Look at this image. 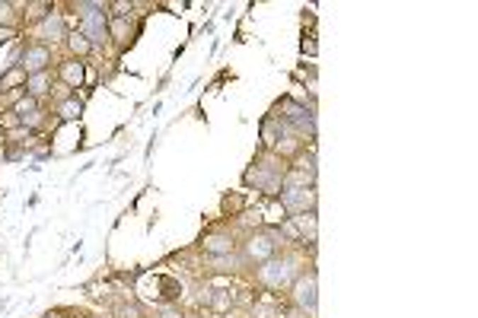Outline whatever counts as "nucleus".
I'll use <instances>...</instances> for the list:
<instances>
[{
	"instance_id": "1",
	"label": "nucleus",
	"mask_w": 478,
	"mask_h": 318,
	"mask_svg": "<svg viewBox=\"0 0 478 318\" xmlns=\"http://www.w3.org/2000/svg\"><path fill=\"white\" fill-rule=\"evenodd\" d=\"M284 172L287 169L280 165L278 156H271V153H261V156H255L252 165L242 172V182H246L249 188L268 194V197H278L280 194V184H284Z\"/></svg>"
},
{
	"instance_id": "2",
	"label": "nucleus",
	"mask_w": 478,
	"mask_h": 318,
	"mask_svg": "<svg viewBox=\"0 0 478 318\" xmlns=\"http://www.w3.org/2000/svg\"><path fill=\"white\" fill-rule=\"evenodd\" d=\"M280 235L278 229L265 226V229H255V232H249V239L242 242V258H246V264H265L268 258H274L280 248Z\"/></svg>"
},
{
	"instance_id": "3",
	"label": "nucleus",
	"mask_w": 478,
	"mask_h": 318,
	"mask_svg": "<svg viewBox=\"0 0 478 318\" xmlns=\"http://www.w3.org/2000/svg\"><path fill=\"white\" fill-rule=\"evenodd\" d=\"M300 273V261L290 258V254H274L265 264H258V280L268 286V290H280V286H290Z\"/></svg>"
},
{
	"instance_id": "4",
	"label": "nucleus",
	"mask_w": 478,
	"mask_h": 318,
	"mask_svg": "<svg viewBox=\"0 0 478 318\" xmlns=\"http://www.w3.org/2000/svg\"><path fill=\"white\" fill-rule=\"evenodd\" d=\"M261 140H265V146L268 150H274V153L300 150V134L293 131L287 121H280L278 114H271V118L261 121Z\"/></svg>"
},
{
	"instance_id": "5",
	"label": "nucleus",
	"mask_w": 478,
	"mask_h": 318,
	"mask_svg": "<svg viewBox=\"0 0 478 318\" xmlns=\"http://www.w3.org/2000/svg\"><path fill=\"white\" fill-rule=\"evenodd\" d=\"M280 121H287V124L293 127V131L300 134V137H316V112L312 108H306L303 102H293V99H280Z\"/></svg>"
},
{
	"instance_id": "6",
	"label": "nucleus",
	"mask_w": 478,
	"mask_h": 318,
	"mask_svg": "<svg viewBox=\"0 0 478 318\" xmlns=\"http://www.w3.org/2000/svg\"><path fill=\"white\" fill-rule=\"evenodd\" d=\"M290 299H293V305H297V309L316 315V305H319V273L316 271H300L297 280L290 283Z\"/></svg>"
},
{
	"instance_id": "7",
	"label": "nucleus",
	"mask_w": 478,
	"mask_h": 318,
	"mask_svg": "<svg viewBox=\"0 0 478 318\" xmlns=\"http://www.w3.org/2000/svg\"><path fill=\"white\" fill-rule=\"evenodd\" d=\"M13 64H16L25 76L45 73V70H48V64H51V48H48V45H42V42L25 45V48H19V54H16V61H13Z\"/></svg>"
},
{
	"instance_id": "8",
	"label": "nucleus",
	"mask_w": 478,
	"mask_h": 318,
	"mask_svg": "<svg viewBox=\"0 0 478 318\" xmlns=\"http://www.w3.org/2000/svg\"><path fill=\"white\" fill-rule=\"evenodd\" d=\"M278 201H280V210L290 216L309 213V210H316V188H280Z\"/></svg>"
},
{
	"instance_id": "9",
	"label": "nucleus",
	"mask_w": 478,
	"mask_h": 318,
	"mask_svg": "<svg viewBox=\"0 0 478 318\" xmlns=\"http://www.w3.org/2000/svg\"><path fill=\"white\" fill-rule=\"evenodd\" d=\"M80 35H86V42L93 48L108 42V6L106 10H96V13H86L80 16Z\"/></svg>"
},
{
	"instance_id": "10",
	"label": "nucleus",
	"mask_w": 478,
	"mask_h": 318,
	"mask_svg": "<svg viewBox=\"0 0 478 318\" xmlns=\"http://www.w3.org/2000/svg\"><path fill=\"white\" fill-rule=\"evenodd\" d=\"M201 252L207 258H220V254H233L236 252V239L229 232H207L201 239Z\"/></svg>"
},
{
	"instance_id": "11",
	"label": "nucleus",
	"mask_w": 478,
	"mask_h": 318,
	"mask_svg": "<svg viewBox=\"0 0 478 318\" xmlns=\"http://www.w3.org/2000/svg\"><path fill=\"white\" fill-rule=\"evenodd\" d=\"M13 114H16V121L19 124H25V127H38V121H42V102L38 99H32V95H23V99L13 105Z\"/></svg>"
},
{
	"instance_id": "12",
	"label": "nucleus",
	"mask_w": 478,
	"mask_h": 318,
	"mask_svg": "<svg viewBox=\"0 0 478 318\" xmlns=\"http://www.w3.org/2000/svg\"><path fill=\"white\" fill-rule=\"evenodd\" d=\"M290 220H293V226H297V232H300V245L316 248V239H319L316 210H309V213H297V216H290Z\"/></svg>"
},
{
	"instance_id": "13",
	"label": "nucleus",
	"mask_w": 478,
	"mask_h": 318,
	"mask_svg": "<svg viewBox=\"0 0 478 318\" xmlns=\"http://www.w3.org/2000/svg\"><path fill=\"white\" fill-rule=\"evenodd\" d=\"M57 76H61L64 83H67L70 89L83 86V76H86V64L80 61V57H70V61H64L61 67H57Z\"/></svg>"
},
{
	"instance_id": "14",
	"label": "nucleus",
	"mask_w": 478,
	"mask_h": 318,
	"mask_svg": "<svg viewBox=\"0 0 478 318\" xmlns=\"http://www.w3.org/2000/svg\"><path fill=\"white\" fill-rule=\"evenodd\" d=\"M51 70H45V73H32V76H25V95H32V99H45V95L51 93Z\"/></svg>"
},
{
	"instance_id": "15",
	"label": "nucleus",
	"mask_w": 478,
	"mask_h": 318,
	"mask_svg": "<svg viewBox=\"0 0 478 318\" xmlns=\"http://www.w3.org/2000/svg\"><path fill=\"white\" fill-rule=\"evenodd\" d=\"M42 38H51V42H57V38H67V23H64V13H48V16L42 19Z\"/></svg>"
},
{
	"instance_id": "16",
	"label": "nucleus",
	"mask_w": 478,
	"mask_h": 318,
	"mask_svg": "<svg viewBox=\"0 0 478 318\" xmlns=\"http://www.w3.org/2000/svg\"><path fill=\"white\" fill-rule=\"evenodd\" d=\"M210 264H214V271H217V273H236L242 264H246V258H242L239 252H233V254H220V258H210Z\"/></svg>"
},
{
	"instance_id": "17",
	"label": "nucleus",
	"mask_w": 478,
	"mask_h": 318,
	"mask_svg": "<svg viewBox=\"0 0 478 318\" xmlns=\"http://www.w3.org/2000/svg\"><path fill=\"white\" fill-rule=\"evenodd\" d=\"M207 305H210L214 312H229V309L236 305V293H233V290H210Z\"/></svg>"
},
{
	"instance_id": "18",
	"label": "nucleus",
	"mask_w": 478,
	"mask_h": 318,
	"mask_svg": "<svg viewBox=\"0 0 478 318\" xmlns=\"http://www.w3.org/2000/svg\"><path fill=\"white\" fill-rule=\"evenodd\" d=\"M80 112H83V102L76 99V95H70V99H64L61 105H57V114H61V121H74V118H80Z\"/></svg>"
},
{
	"instance_id": "19",
	"label": "nucleus",
	"mask_w": 478,
	"mask_h": 318,
	"mask_svg": "<svg viewBox=\"0 0 478 318\" xmlns=\"http://www.w3.org/2000/svg\"><path fill=\"white\" fill-rule=\"evenodd\" d=\"M67 45H70V51H74L80 61L89 54V51H93V45H89L86 35H80V32H67Z\"/></svg>"
},
{
	"instance_id": "20",
	"label": "nucleus",
	"mask_w": 478,
	"mask_h": 318,
	"mask_svg": "<svg viewBox=\"0 0 478 318\" xmlns=\"http://www.w3.org/2000/svg\"><path fill=\"white\" fill-rule=\"evenodd\" d=\"M10 86H25V73L16 67V64H13V67L6 70L4 76H0V93H6Z\"/></svg>"
},
{
	"instance_id": "21",
	"label": "nucleus",
	"mask_w": 478,
	"mask_h": 318,
	"mask_svg": "<svg viewBox=\"0 0 478 318\" xmlns=\"http://www.w3.org/2000/svg\"><path fill=\"white\" fill-rule=\"evenodd\" d=\"M220 207H223V213H229V216H236V213H242V210H246V197L242 194H233V197H223L220 201Z\"/></svg>"
},
{
	"instance_id": "22",
	"label": "nucleus",
	"mask_w": 478,
	"mask_h": 318,
	"mask_svg": "<svg viewBox=\"0 0 478 318\" xmlns=\"http://www.w3.org/2000/svg\"><path fill=\"white\" fill-rule=\"evenodd\" d=\"M252 315L255 318H284V312H280V305H274V302H255Z\"/></svg>"
},
{
	"instance_id": "23",
	"label": "nucleus",
	"mask_w": 478,
	"mask_h": 318,
	"mask_svg": "<svg viewBox=\"0 0 478 318\" xmlns=\"http://www.w3.org/2000/svg\"><path fill=\"white\" fill-rule=\"evenodd\" d=\"M115 318H144L137 302H118L115 305Z\"/></svg>"
},
{
	"instance_id": "24",
	"label": "nucleus",
	"mask_w": 478,
	"mask_h": 318,
	"mask_svg": "<svg viewBox=\"0 0 478 318\" xmlns=\"http://www.w3.org/2000/svg\"><path fill=\"white\" fill-rule=\"evenodd\" d=\"M16 4H6V0H0V25H6V29H13V19H16Z\"/></svg>"
},
{
	"instance_id": "25",
	"label": "nucleus",
	"mask_w": 478,
	"mask_h": 318,
	"mask_svg": "<svg viewBox=\"0 0 478 318\" xmlns=\"http://www.w3.org/2000/svg\"><path fill=\"white\" fill-rule=\"evenodd\" d=\"M157 318H182V312H178L176 305H163V309L157 312Z\"/></svg>"
},
{
	"instance_id": "26",
	"label": "nucleus",
	"mask_w": 478,
	"mask_h": 318,
	"mask_svg": "<svg viewBox=\"0 0 478 318\" xmlns=\"http://www.w3.org/2000/svg\"><path fill=\"white\" fill-rule=\"evenodd\" d=\"M13 35H16V29H6V25H0V45H4V42H10Z\"/></svg>"
},
{
	"instance_id": "27",
	"label": "nucleus",
	"mask_w": 478,
	"mask_h": 318,
	"mask_svg": "<svg viewBox=\"0 0 478 318\" xmlns=\"http://www.w3.org/2000/svg\"><path fill=\"white\" fill-rule=\"evenodd\" d=\"M287 318H312L309 312H303V309H297V305H293L290 312H287Z\"/></svg>"
}]
</instances>
